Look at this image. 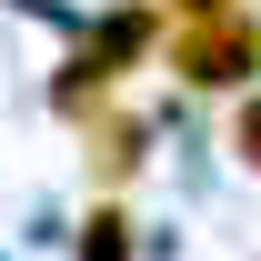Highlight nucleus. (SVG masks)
<instances>
[{
	"label": "nucleus",
	"mask_w": 261,
	"mask_h": 261,
	"mask_svg": "<svg viewBox=\"0 0 261 261\" xmlns=\"http://www.w3.org/2000/svg\"><path fill=\"white\" fill-rule=\"evenodd\" d=\"M171 70L191 81V91H251L261 70V20L231 0V10H191L181 40H171Z\"/></svg>",
	"instance_id": "1"
},
{
	"label": "nucleus",
	"mask_w": 261,
	"mask_h": 261,
	"mask_svg": "<svg viewBox=\"0 0 261 261\" xmlns=\"http://www.w3.org/2000/svg\"><path fill=\"white\" fill-rule=\"evenodd\" d=\"M121 211H100V221H91V241H81V261H130V241H121Z\"/></svg>",
	"instance_id": "2"
},
{
	"label": "nucleus",
	"mask_w": 261,
	"mask_h": 261,
	"mask_svg": "<svg viewBox=\"0 0 261 261\" xmlns=\"http://www.w3.org/2000/svg\"><path fill=\"white\" fill-rule=\"evenodd\" d=\"M231 151H241V161H251V171H261V91H251V100H241V111H231Z\"/></svg>",
	"instance_id": "3"
},
{
	"label": "nucleus",
	"mask_w": 261,
	"mask_h": 261,
	"mask_svg": "<svg viewBox=\"0 0 261 261\" xmlns=\"http://www.w3.org/2000/svg\"><path fill=\"white\" fill-rule=\"evenodd\" d=\"M171 10H181V20H191V10H231V0H171Z\"/></svg>",
	"instance_id": "4"
}]
</instances>
